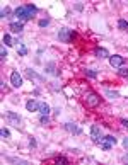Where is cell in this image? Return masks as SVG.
I'll use <instances>...</instances> for the list:
<instances>
[{"mask_svg": "<svg viewBox=\"0 0 128 165\" xmlns=\"http://www.w3.org/2000/svg\"><path fill=\"white\" fill-rule=\"evenodd\" d=\"M34 14H38V7L33 5V4L21 5V7H17V9L14 10V15H16L21 22H26V21H29V19H33Z\"/></svg>", "mask_w": 128, "mask_h": 165, "instance_id": "obj_1", "label": "cell"}, {"mask_svg": "<svg viewBox=\"0 0 128 165\" xmlns=\"http://www.w3.org/2000/svg\"><path fill=\"white\" fill-rule=\"evenodd\" d=\"M75 38H77V32H75L73 29H68V27H62V29L58 31V39L62 41V43L70 44Z\"/></svg>", "mask_w": 128, "mask_h": 165, "instance_id": "obj_2", "label": "cell"}, {"mask_svg": "<svg viewBox=\"0 0 128 165\" xmlns=\"http://www.w3.org/2000/svg\"><path fill=\"white\" fill-rule=\"evenodd\" d=\"M84 100H85V104L89 106V107H96V106H99V102H101V97H99L96 92L87 90L85 92V96H84Z\"/></svg>", "mask_w": 128, "mask_h": 165, "instance_id": "obj_3", "label": "cell"}, {"mask_svg": "<svg viewBox=\"0 0 128 165\" xmlns=\"http://www.w3.org/2000/svg\"><path fill=\"white\" fill-rule=\"evenodd\" d=\"M91 140H92L94 143L101 145V141H102V131H101V128H99L98 124H92V126H91Z\"/></svg>", "mask_w": 128, "mask_h": 165, "instance_id": "obj_4", "label": "cell"}, {"mask_svg": "<svg viewBox=\"0 0 128 165\" xmlns=\"http://www.w3.org/2000/svg\"><path fill=\"white\" fill-rule=\"evenodd\" d=\"M5 117H7L9 124H12V126L19 128V124H21V116H19V114L12 113V111H7V113H5Z\"/></svg>", "mask_w": 128, "mask_h": 165, "instance_id": "obj_5", "label": "cell"}, {"mask_svg": "<svg viewBox=\"0 0 128 165\" xmlns=\"http://www.w3.org/2000/svg\"><path fill=\"white\" fill-rule=\"evenodd\" d=\"M109 65L113 68H119V66L125 65V56H119V55H111L109 56Z\"/></svg>", "mask_w": 128, "mask_h": 165, "instance_id": "obj_6", "label": "cell"}, {"mask_svg": "<svg viewBox=\"0 0 128 165\" xmlns=\"http://www.w3.org/2000/svg\"><path fill=\"white\" fill-rule=\"evenodd\" d=\"M10 83H12V87L19 89L22 85V77L19 75L17 70H12V73H10Z\"/></svg>", "mask_w": 128, "mask_h": 165, "instance_id": "obj_7", "label": "cell"}, {"mask_svg": "<svg viewBox=\"0 0 128 165\" xmlns=\"http://www.w3.org/2000/svg\"><path fill=\"white\" fill-rule=\"evenodd\" d=\"M9 29L12 31V32H16V34H21L22 31H24V22H21V21L10 22V24H9Z\"/></svg>", "mask_w": 128, "mask_h": 165, "instance_id": "obj_8", "label": "cell"}, {"mask_svg": "<svg viewBox=\"0 0 128 165\" xmlns=\"http://www.w3.org/2000/svg\"><path fill=\"white\" fill-rule=\"evenodd\" d=\"M63 130H67L68 133H72V135H80V133H82V130L77 126V124H73V123H65Z\"/></svg>", "mask_w": 128, "mask_h": 165, "instance_id": "obj_9", "label": "cell"}, {"mask_svg": "<svg viewBox=\"0 0 128 165\" xmlns=\"http://www.w3.org/2000/svg\"><path fill=\"white\" fill-rule=\"evenodd\" d=\"M94 55H96V58H101V60H104V58H109V51H108L106 48H96L94 49Z\"/></svg>", "mask_w": 128, "mask_h": 165, "instance_id": "obj_10", "label": "cell"}, {"mask_svg": "<svg viewBox=\"0 0 128 165\" xmlns=\"http://www.w3.org/2000/svg\"><path fill=\"white\" fill-rule=\"evenodd\" d=\"M24 73H26V77H29V78H34V80H39V82H43L44 78L41 77V75H38L36 72H34L33 68H26L24 70Z\"/></svg>", "mask_w": 128, "mask_h": 165, "instance_id": "obj_11", "label": "cell"}, {"mask_svg": "<svg viewBox=\"0 0 128 165\" xmlns=\"http://www.w3.org/2000/svg\"><path fill=\"white\" fill-rule=\"evenodd\" d=\"M38 111L41 113V116H48V114L51 113V107L46 104V102H39V107H38Z\"/></svg>", "mask_w": 128, "mask_h": 165, "instance_id": "obj_12", "label": "cell"}, {"mask_svg": "<svg viewBox=\"0 0 128 165\" xmlns=\"http://www.w3.org/2000/svg\"><path fill=\"white\" fill-rule=\"evenodd\" d=\"M38 107H39V102H36V100H27L26 102V109L29 111V113H34V111H38Z\"/></svg>", "mask_w": 128, "mask_h": 165, "instance_id": "obj_13", "label": "cell"}, {"mask_svg": "<svg viewBox=\"0 0 128 165\" xmlns=\"http://www.w3.org/2000/svg\"><path fill=\"white\" fill-rule=\"evenodd\" d=\"M55 68H56L55 61H50V63H46V66H44V72H46V73H56Z\"/></svg>", "mask_w": 128, "mask_h": 165, "instance_id": "obj_14", "label": "cell"}, {"mask_svg": "<svg viewBox=\"0 0 128 165\" xmlns=\"http://www.w3.org/2000/svg\"><path fill=\"white\" fill-rule=\"evenodd\" d=\"M98 73H99L98 70H91V68H85L84 70V75H85V77H89V78H96V77H98Z\"/></svg>", "mask_w": 128, "mask_h": 165, "instance_id": "obj_15", "label": "cell"}, {"mask_svg": "<svg viewBox=\"0 0 128 165\" xmlns=\"http://www.w3.org/2000/svg\"><path fill=\"white\" fill-rule=\"evenodd\" d=\"M17 53H19L21 56H26V55H27V46H26L24 43H19V46H17Z\"/></svg>", "mask_w": 128, "mask_h": 165, "instance_id": "obj_16", "label": "cell"}, {"mask_svg": "<svg viewBox=\"0 0 128 165\" xmlns=\"http://www.w3.org/2000/svg\"><path fill=\"white\" fill-rule=\"evenodd\" d=\"M104 96L109 97V99H116V97H119V94H118V92H115V90H109V89H106V90H104Z\"/></svg>", "mask_w": 128, "mask_h": 165, "instance_id": "obj_17", "label": "cell"}, {"mask_svg": "<svg viewBox=\"0 0 128 165\" xmlns=\"http://www.w3.org/2000/svg\"><path fill=\"white\" fill-rule=\"evenodd\" d=\"M2 41H4V46H12V44H14V41H12V38H10V34H4Z\"/></svg>", "mask_w": 128, "mask_h": 165, "instance_id": "obj_18", "label": "cell"}, {"mask_svg": "<svg viewBox=\"0 0 128 165\" xmlns=\"http://www.w3.org/2000/svg\"><path fill=\"white\" fill-rule=\"evenodd\" d=\"M102 141H108V143H111V145H116L118 143V140L115 138L113 135H108V136H102Z\"/></svg>", "mask_w": 128, "mask_h": 165, "instance_id": "obj_19", "label": "cell"}, {"mask_svg": "<svg viewBox=\"0 0 128 165\" xmlns=\"http://www.w3.org/2000/svg\"><path fill=\"white\" fill-rule=\"evenodd\" d=\"M118 75L121 78H128V68L126 66H119L118 68Z\"/></svg>", "mask_w": 128, "mask_h": 165, "instance_id": "obj_20", "label": "cell"}, {"mask_svg": "<svg viewBox=\"0 0 128 165\" xmlns=\"http://www.w3.org/2000/svg\"><path fill=\"white\" fill-rule=\"evenodd\" d=\"M10 14H12V10L9 9V7H4V9L0 10V17L5 19V17H10Z\"/></svg>", "mask_w": 128, "mask_h": 165, "instance_id": "obj_21", "label": "cell"}, {"mask_svg": "<svg viewBox=\"0 0 128 165\" xmlns=\"http://www.w3.org/2000/svg\"><path fill=\"white\" fill-rule=\"evenodd\" d=\"M118 29L128 31V21H125V19H119V21H118Z\"/></svg>", "mask_w": 128, "mask_h": 165, "instance_id": "obj_22", "label": "cell"}, {"mask_svg": "<svg viewBox=\"0 0 128 165\" xmlns=\"http://www.w3.org/2000/svg\"><path fill=\"white\" fill-rule=\"evenodd\" d=\"M55 163H68V158L63 155H58V157H55Z\"/></svg>", "mask_w": 128, "mask_h": 165, "instance_id": "obj_23", "label": "cell"}, {"mask_svg": "<svg viewBox=\"0 0 128 165\" xmlns=\"http://www.w3.org/2000/svg\"><path fill=\"white\" fill-rule=\"evenodd\" d=\"M7 56H9V55H7V49H5V46H2V48H0V60L5 61V60H7Z\"/></svg>", "mask_w": 128, "mask_h": 165, "instance_id": "obj_24", "label": "cell"}, {"mask_svg": "<svg viewBox=\"0 0 128 165\" xmlns=\"http://www.w3.org/2000/svg\"><path fill=\"white\" fill-rule=\"evenodd\" d=\"M48 24H50V17H46V19H39V22H38V26H39V27H46Z\"/></svg>", "mask_w": 128, "mask_h": 165, "instance_id": "obj_25", "label": "cell"}, {"mask_svg": "<svg viewBox=\"0 0 128 165\" xmlns=\"http://www.w3.org/2000/svg\"><path fill=\"white\" fill-rule=\"evenodd\" d=\"M111 146H113V145H111V143H108V141H101V148L104 150V152H109V150H111Z\"/></svg>", "mask_w": 128, "mask_h": 165, "instance_id": "obj_26", "label": "cell"}, {"mask_svg": "<svg viewBox=\"0 0 128 165\" xmlns=\"http://www.w3.org/2000/svg\"><path fill=\"white\" fill-rule=\"evenodd\" d=\"M39 123H41L43 126H46V124H50V117L48 116H41L39 117Z\"/></svg>", "mask_w": 128, "mask_h": 165, "instance_id": "obj_27", "label": "cell"}, {"mask_svg": "<svg viewBox=\"0 0 128 165\" xmlns=\"http://www.w3.org/2000/svg\"><path fill=\"white\" fill-rule=\"evenodd\" d=\"M0 135H2V138H10V131L2 128V130H0Z\"/></svg>", "mask_w": 128, "mask_h": 165, "instance_id": "obj_28", "label": "cell"}, {"mask_svg": "<svg viewBox=\"0 0 128 165\" xmlns=\"http://www.w3.org/2000/svg\"><path fill=\"white\" fill-rule=\"evenodd\" d=\"M7 162H10V163H27L26 160H21V158H7Z\"/></svg>", "mask_w": 128, "mask_h": 165, "instance_id": "obj_29", "label": "cell"}, {"mask_svg": "<svg viewBox=\"0 0 128 165\" xmlns=\"http://www.w3.org/2000/svg\"><path fill=\"white\" fill-rule=\"evenodd\" d=\"M36 145H38V143H36V140L31 136V138H29V146H31V148H36Z\"/></svg>", "mask_w": 128, "mask_h": 165, "instance_id": "obj_30", "label": "cell"}, {"mask_svg": "<svg viewBox=\"0 0 128 165\" xmlns=\"http://www.w3.org/2000/svg\"><path fill=\"white\" fill-rule=\"evenodd\" d=\"M82 9H84V5H82V4H77L75 5V10H82Z\"/></svg>", "mask_w": 128, "mask_h": 165, "instance_id": "obj_31", "label": "cell"}, {"mask_svg": "<svg viewBox=\"0 0 128 165\" xmlns=\"http://www.w3.org/2000/svg\"><path fill=\"white\" fill-rule=\"evenodd\" d=\"M121 124H123L125 128H128V119H121Z\"/></svg>", "mask_w": 128, "mask_h": 165, "instance_id": "obj_32", "label": "cell"}, {"mask_svg": "<svg viewBox=\"0 0 128 165\" xmlns=\"http://www.w3.org/2000/svg\"><path fill=\"white\" fill-rule=\"evenodd\" d=\"M123 146H125V148H128V138H125V140H123Z\"/></svg>", "mask_w": 128, "mask_h": 165, "instance_id": "obj_33", "label": "cell"}, {"mask_svg": "<svg viewBox=\"0 0 128 165\" xmlns=\"http://www.w3.org/2000/svg\"><path fill=\"white\" fill-rule=\"evenodd\" d=\"M121 160H123V162H125V163H128V153H126V155H125V157H123V158H121Z\"/></svg>", "mask_w": 128, "mask_h": 165, "instance_id": "obj_34", "label": "cell"}]
</instances>
